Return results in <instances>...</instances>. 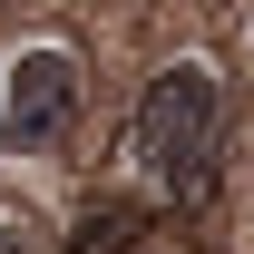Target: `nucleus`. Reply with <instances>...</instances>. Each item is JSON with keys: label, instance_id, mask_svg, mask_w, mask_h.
<instances>
[{"label": "nucleus", "instance_id": "f257e3e1", "mask_svg": "<svg viewBox=\"0 0 254 254\" xmlns=\"http://www.w3.org/2000/svg\"><path fill=\"white\" fill-rule=\"evenodd\" d=\"M215 127H225L215 68L205 59L157 68V88H147V108H137V166H147L166 195H195L205 186V157H215Z\"/></svg>", "mask_w": 254, "mask_h": 254}, {"label": "nucleus", "instance_id": "f03ea898", "mask_svg": "<svg viewBox=\"0 0 254 254\" xmlns=\"http://www.w3.org/2000/svg\"><path fill=\"white\" fill-rule=\"evenodd\" d=\"M68 118H78V59L68 49H30L0 88V137L10 147H59Z\"/></svg>", "mask_w": 254, "mask_h": 254}, {"label": "nucleus", "instance_id": "7ed1b4c3", "mask_svg": "<svg viewBox=\"0 0 254 254\" xmlns=\"http://www.w3.org/2000/svg\"><path fill=\"white\" fill-rule=\"evenodd\" d=\"M127 245H137V205H88L68 235V254H127Z\"/></svg>", "mask_w": 254, "mask_h": 254}, {"label": "nucleus", "instance_id": "20e7f679", "mask_svg": "<svg viewBox=\"0 0 254 254\" xmlns=\"http://www.w3.org/2000/svg\"><path fill=\"white\" fill-rule=\"evenodd\" d=\"M0 254H30V245H20V225H0Z\"/></svg>", "mask_w": 254, "mask_h": 254}]
</instances>
